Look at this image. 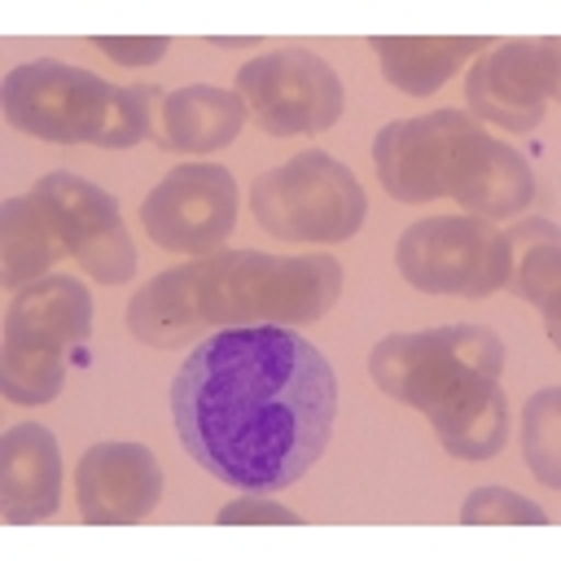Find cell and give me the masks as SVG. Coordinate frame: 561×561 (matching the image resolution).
Returning a JSON list of instances; mask_svg holds the SVG:
<instances>
[{
	"instance_id": "21",
	"label": "cell",
	"mask_w": 561,
	"mask_h": 561,
	"mask_svg": "<svg viewBox=\"0 0 561 561\" xmlns=\"http://www.w3.org/2000/svg\"><path fill=\"white\" fill-rule=\"evenodd\" d=\"M215 522L219 526H302V517L294 508H285V504H276L267 495H250V491L241 500L224 504Z\"/></svg>"
},
{
	"instance_id": "17",
	"label": "cell",
	"mask_w": 561,
	"mask_h": 561,
	"mask_svg": "<svg viewBox=\"0 0 561 561\" xmlns=\"http://www.w3.org/2000/svg\"><path fill=\"white\" fill-rule=\"evenodd\" d=\"M504 237H508L504 289L513 298H526L530 307H539L548 337L561 342V232H557V224L526 215L513 228H504Z\"/></svg>"
},
{
	"instance_id": "16",
	"label": "cell",
	"mask_w": 561,
	"mask_h": 561,
	"mask_svg": "<svg viewBox=\"0 0 561 561\" xmlns=\"http://www.w3.org/2000/svg\"><path fill=\"white\" fill-rule=\"evenodd\" d=\"M386 83L408 96L438 92L469 57L495 48V35H368Z\"/></svg>"
},
{
	"instance_id": "22",
	"label": "cell",
	"mask_w": 561,
	"mask_h": 561,
	"mask_svg": "<svg viewBox=\"0 0 561 561\" xmlns=\"http://www.w3.org/2000/svg\"><path fill=\"white\" fill-rule=\"evenodd\" d=\"M96 53L114 57L118 66H153L158 57H167L171 39L167 35H92L88 39Z\"/></svg>"
},
{
	"instance_id": "23",
	"label": "cell",
	"mask_w": 561,
	"mask_h": 561,
	"mask_svg": "<svg viewBox=\"0 0 561 561\" xmlns=\"http://www.w3.org/2000/svg\"><path fill=\"white\" fill-rule=\"evenodd\" d=\"M206 44H215V48H254L259 35H206Z\"/></svg>"
},
{
	"instance_id": "1",
	"label": "cell",
	"mask_w": 561,
	"mask_h": 561,
	"mask_svg": "<svg viewBox=\"0 0 561 561\" xmlns=\"http://www.w3.org/2000/svg\"><path fill=\"white\" fill-rule=\"evenodd\" d=\"M337 377L289 324L219 329L171 377V421L184 451L224 486L272 495L329 447Z\"/></svg>"
},
{
	"instance_id": "19",
	"label": "cell",
	"mask_w": 561,
	"mask_h": 561,
	"mask_svg": "<svg viewBox=\"0 0 561 561\" xmlns=\"http://www.w3.org/2000/svg\"><path fill=\"white\" fill-rule=\"evenodd\" d=\"M522 456L543 486H561V390L557 386H543L526 399Z\"/></svg>"
},
{
	"instance_id": "10",
	"label": "cell",
	"mask_w": 561,
	"mask_h": 561,
	"mask_svg": "<svg viewBox=\"0 0 561 561\" xmlns=\"http://www.w3.org/2000/svg\"><path fill=\"white\" fill-rule=\"evenodd\" d=\"M561 92V39H504L465 75V114L504 131H535L548 114V101Z\"/></svg>"
},
{
	"instance_id": "5",
	"label": "cell",
	"mask_w": 561,
	"mask_h": 561,
	"mask_svg": "<svg viewBox=\"0 0 561 561\" xmlns=\"http://www.w3.org/2000/svg\"><path fill=\"white\" fill-rule=\"evenodd\" d=\"M167 92L153 83L118 88L83 66L35 57L4 75L0 105L4 118L48 145H101V149H131L153 140L158 114Z\"/></svg>"
},
{
	"instance_id": "6",
	"label": "cell",
	"mask_w": 561,
	"mask_h": 561,
	"mask_svg": "<svg viewBox=\"0 0 561 561\" xmlns=\"http://www.w3.org/2000/svg\"><path fill=\"white\" fill-rule=\"evenodd\" d=\"M92 333V294L75 276L48 272L13 294L0 333V390L9 403L39 408L61 394L70 355Z\"/></svg>"
},
{
	"instance_id": "15",
	"label": "cell",
	"mask_w": 561,
	"mask_h": 561,
	"mask_svg": "<svg viewBox=\"0 0 561 561\" xmlns=\"http://www.w3.org/2000/svg\"><path fill=\"white\" fill-rule=\"evenodd\" d=\"M245 105L232 88H215V83H188L167 92L162 114H158V131L153 145L158 149H175V153H210L237 140L241 123H245Z\"/></svg>"
},
{
	"instance_id": "13",
	"label": "cell",
	"mask_w": 561,
	"mask_h": 561,
	"mask_svg": "<svg viewBox=\"0 0 561 561\" xmlns=\"http://www.w3.org/2000/svg\"><path fill=\"white\" fill-rule=\"evenodd\" d=\"M162 495V469L145 443H92L75 465V500L88 526H136Z\"/></svg>"
},
{
	"instance_id": "20",
	"label": "cell",
	"mask_w": 561,
	"mask_h": 561,
	"mask_svg": "<svg viewBox=\"0 0 561 561\" xmlns=\"http://www.w3.org/2000/svg\"><path fill=\"white\" fill-rule=\"evenodd\" d=\"M460 526H548V513L508 486H478L460 504Z\"/></svg>"
},
{
	"instance_id": "3",
	"label": "cell",
	"mask_w": 561,
	"mask_h": 561,
	"mask_svg": "<svg viewBox=\"0 0 561 561\" xmlns=\"http://www.w3.org/2000/svg\"><path fill=\"white\" fill-rule=\"evenodd\" d=\"M381 394L416 408L447 456L491 460L508 438V399L500 390L504 342L486 324H434L390 333L368 351Z\"/></svg>"
},
{
	"instance_id": "9",
	"label": "cell",
	"mask_w": 561,
	"mask_h": 561,
	"mask_svg": "<svg viewBox=\"0 0 561 561\" xmlns=\"http://www.w3.org/2000/svg\"><path fill=\"white\" fill-rule=\"evenodd\" d=\"M232 92L267 136H316L333 127L346 105L337 70L311 48H272L245 61Z\"/></svg>"
},
{
	"instance_id": "14",
	"label": "cell",
	"mask_w": 561,
	"mask_h": 561,
	"mask_svg": "<svg viewBox=\"0 0 561 561\" xmlns=\"http://www.w3.org/2000/svg\"><path fill=\"white\" fill-rule=\"evenodd\" d=\"M61 504V451L57 438L22 421L0 438V517L9 526H31L53 517Z\"/></svg>"
},
{
	"instance_id": "2",
	"label": "cell",
	"mask_w": 561,
	"mask_h": 561,
	"mask_svg": "<svg viewBox=\"0 0 561 561\" xmlns=\"http://www.w3.org/2000/svg\"><path fill=\"white\" fill-rule=\"evenodd\" d=\"M342 294L333 254L210 250L162 267L127 298V333L145 346H184L215 329L320 320Z\"/></svg>"
},
{
	"instance_id": "18",
	"label": "cell",
	"mask_w": 561,
	"mask_h": 561,
	"mask_svg": "<svg viewBox=\"0 0 561 561\" xmlns=\"http://www.w3.org/2000/svg\"><path fill=\"white\" fill-rule=\"evenodd\" d=\"M66 254L57 228L31 197H9L0 206V285L26 289L48 276V267Z\"/></svg>"
},
{
	"instance_id": "7",
	"label": "cell",
	"mask_w": 561,
	"mask_h": 561,
	"mask_svg": "<svg viewBox=\"0 0 561 561\" xmlns=\"http://www.w3.org/2000/svg\"><path fill=\"white\" fill-rule=\"evenodd\" d=\"M250 210L276 241L333 245L359 232L368 197L351 167H342L324 149H302L250 184Z\"/></svg>"
},
{
	"instance_id": "4",
	"label": "cell",
	"mask_w": 561,
	"mask_h": 561,
	"mask_svg": "<svg viewBox=\"0 0 561 561\" xmlns=\"http://www.w3.org/2000/svg\"><path fill=\"white\" fill-rule=\"evenodd\" d=\"M373 167L381 188L408 206L451 197L465 215L495 224L526 215L535 202L530 162L465 110L386 123L373 140Z\"/></svg>"
},
{
	"instance_id": "11",
	"label": "cell",
	"mask_w": 561,
	"mask_h": 561,
	"mask_svg": "<svg viewBox=\"0 0 561 561\" xmlns=\"http://www.w3.org/2000/svg\"><path fill=\"white\" fill-rule=\"evenodd\" d=\"M26 197L48 215L66 254L92 280L123 285L136 276V245L127 237L114 193H105L101 184H92L75 171H48L35 180V188Z\"/></svg>"
},
{
	"instance_id": "12",
	"label": "cell",
	"mask_w": 561,
	"mask_h": 561,
	"mask_svg": "<svg viewBox=\"0 0 561 561\" xmlns=\"http://www.w3.org/2000/svg\"><path fill=\"white\" fill-rule=\"evenodd\" d=\"M237 202H241V188L228 167L188 162L167 171L149 188V197L140 202V228L162 250L210 254V250H224L237 224Z\"/></svg>"
},
{
	"instance_id": "8",
	"label": "cell",
	"mask_w": 561,
	"mask_h": 561,
	"mask_svg": "<svg viewBox=\"0 0 561 561\" xmlns=\"http://www.w3.org/2000/svg\"><path fill=\"white\" fill-rule=\"evenodd\" d=\"M394 267L421 294L491 298L508 280V237L478 215H430L403 228Z\"/></svg>"
}]
</instances>
